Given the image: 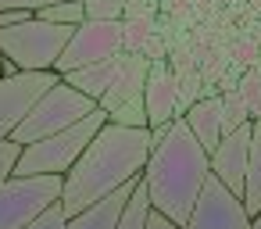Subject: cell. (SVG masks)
Segmentation results:
<instances>
[{
	"mask_svg": "<svg viewBox=\"0 0 261 229\" xmlns=\"http://www.w3.org/2000/svg\"><path fill=\"white\" fill-rule=\"evenodd\" d=\"M186 229H254V218L247 215L243 200L211 175Z\"/></svg>",
	"mask_w": 261,
	"mask_h": 229,
	"instance_id": "obj_9",
	"label": "cell"
},
{
	"mask_svg": "<svg viewBox=\"0 0 261 229\" xmlns=\"http://www.w3.org/2000/svg\"><path fill=\"white\" fill-rule=\"evenodd\" d=\"M36 18H43V22H50V26L79 29V26L86 22V4H83V0H65V4H50V8H43Z\"/></svg>",
	"mask_w": 261,
	"mask_h": 229,
	"instance_id": "obj_17",
	"label": "cell"
},
{
	"mask_svg": "<svg viewBox=\"0 0 261 229\" xmlns=\"http://www.w3.org/2000/svg\"><path fill=\"white\" fill-rule=\"evenodd\" d=\"M154 150L150 129H122V125H104L86 154L75 161V168L65 175V193H61V211L68 218L90 211L93 204L108 200L111 193L133 186L143 179L147 161Z\"/></svg>",
	"mask_w": 261,
	"mask_h": 229,
	"instance_id": "obj_1",
	"label": "cell"
},
{
	"mask_svg": "<svg viewBox=\"0 0 261 229\" xmlns=\"http://www.w3.org/2000/svg\"><path fill=\"white\" fill-rule=\"evenodd\" d=\"M147 229H179V225H172L168 218H161V215H154V211H150V222H147Z\"/></svg>",
	"mask_w": 261,
	"mask_h": 229,
	"instance_id": "obj_27",
	"label": "cell"
},
{
	"mask_svg": "<svg viewBox=\"0 0 261 229\" xmlns=\"http://www.w3.org/2000/svg\"><path fill=\"white\" fill-rule=\"evenodd\" d=\"M118 54H125V22H90L86 18L72 33V40H68V47H65L54 72L68 75V72L100 65L108 58H118Z\"/></svg>",
	"mask_w": 261,
	"mask_h": 229,
	"instance_id": "obj_7",
	"label": "cell"
},
{
	"mask_svg": "<svg viewBox=\"0 0 261 229\" xmlns=\"http://www.w3.org/2000/svg\"><path fill=\"white\" fill-rule=\"evenodd\" d=\"M143 104H147V125L150 129L172 125L179 118V79H175V72H172L168 61H154L150 65Z\"/></svg>",
	"mask_w": 261,
	"mask_h": 229,
	"instance_id": "obj_11",
	"label": "cell"
},
{
	"mask_svg": "<svg viewBox=\"0 0 261 229\" xmlns=\"http://www.w3.org/2000/svg\"><path fill=\"white\" fill-rule=\"evenodd\" d=\"M182 118H186L190 133L197 136V143H200L207 154H215L218 143L225 140V108H222V97H204V100H197Z\"/></svg>",
	"mask_w": 261,
	"mask_h": 229,
	"instance_id": "obj_13",
	"label": "cell"
},
{
	"mask_svg": "<svg viewBox=\"0 0 261 229\" xmlns=\"http://www.w3.org/2000/svg\"><path fill=\"white\" fill-rule=\"evenodd\" d=\"M65 225H68V215L61 211V204H54V208H50L36 225H29V229H65Z\"/></svg>",
	"mask_w": 261,
	"mask_h": 229,
	"instance_id": "obj_26",
	"label": "cell"
},
{
	"mask_svg": "<svg viewBox=\"0 0 261 229\" xmlns=\"http://www.w3.org/2000/svg\"><path fill=\"white\" fill-rule=\"evenodd\" d=\"M61 83L58 72H18L11 79H0V140H11L25 115Z\"/></svg>",
	"mask_w": 261,
	"mask_h": 229,
	"instance_id": "obj_8",
	"label": "cell"
},
{
	"mask_svg": "<svg viewBox=\"0 0 261 229\" xmlns=\"http://www.w3.org/2000/svg\"><path fill=\"white\" fill-rule=\"evenodd\" d=\"M158 0H129L125 8V18H158Z\"/></svg>",
	"mask_w": 261,
	"mask_h": 229,
	"instance_id": "obj_25",
	"label": "cell"
},
{
	"mask_svg": "<svg viewBox=\"0 0 261 229\" xmlns=\"http://www.w3.org/2000/svg\"><path fill=\"white\" fill-rule=\"evenodd\" d=\"M254 229H261V215H257V218H254Z\"/></svg>",
	"mask_w": 261,
	"mask_h": 229,
	"instance_id": "obj_28",
	"label": "cell"
},
{
	"mask_svg": "<svg viewBox=\"0 0 261 229\" xmlns=\"http://www.w3.org/2000/svg\"><path fill=\"white\" fill-rule=\"evenodd\" d=\"M25 147L15 143V140H0V186H4L8 179L18 175V161H22Z\"/></svg>",
	"mask_w": 261,
	"mask_h": 229,
	"instance_id": "obj_23",
	"label": "cell"
},
{
	"mask_svg": "<svg viewBox=\"0 0 261 229\" xmlns=\"http://www.w3.org/2000/svg\"><path fill=\"white\" fill-rule=\"evenodd\" d=\"M104 125H108V111L97 108L79 125L65 129L58 136H50V140H40V143L25 147V154L18 161V175H68Z\"/></svg>",
	"mask_w": 261,
	"mask_h": 229,
	"instance_id": "obj_4",
	"label": "cell"
},
{
	"mask_svg": "<svg viewBox=\"0 0 261 229\" xmlns=\"http://www.w3.org/2000/svg\"><path fill=\"white\" fill-rule=\"evenodd\" d=\"M250 140H254V122L243 125V129H236V133H229V136L218 143V150L211 154V175H215L225 190H232L240 200H243L247 168H250Z\"/></svg>",
	"mask_w": 261,
	"mask_h": 229,
	"instance_id": "obj_10",
	"label": "cell"
},
{
	"mask_svg": "<svg viewBox=\"0 0 261 229\" xmlns=\"http://www.w3.org/2000/svg\"><path fill=\"white\" fill-rule=\"evenodd\" d=\"M150 65L154 61H147L143 54H125L111 90L100 100V111L111 115V111H118V108H125L133 100H143V90H147V79H150Z\"/></svg>",
	"mask_w": 261,
	"mask_h": 229,
	"instance_id": "obj_12",
	"label": "cell"
},
{
	"mask_svg": "<svg viewBox=\"0 0 261 229\" xmlns=\"http://www.w3.org/2000/svg\"><path fill=\"white\" fill-rule=\"evenodd\" d=\"M65 175H15L0 186V229H29L61 204Z\"/></svg>",
	"mask_w": 261,
	"mask_h": 229,
	"instance_id": "obj_6",
	"label": "cell"
},
{
	"mask_svg": "<svg viewBox=\"0 0 261 229\" xmlns=\"http://www.w3.org/2000/svg\"><path fill=\"white\" fill-rule=\"evenodd\" d=\"M136 186H140V183H133V186H125V190L111 193L108 200L93 204L90 211H83V215L68 218V225H65V229H118V225H122V215H125V208H129V197H133V190H136Z\"/></svg>",
	"mask_w": 261,
	"mask_h": 229,
	"instance_id": "obj_15",
	"label": "cell"
},
{
	"mask_svg": "<svg viewBox=\"0 0 261 229\" xmlns=\"http://www.w3.org/2000/svg\"><path fill=\"white\" fill-rule=\"evenodd\" d=\"M75 29L50 26L43 18H29L22 26L0 29V54L18 65V72H54Z\"/></svg>",
	"mask_w": 261,
	"mask_h": 229,
	"instance_id": "obj_3",
	"label": "cell"
},
{
	"mask_svg": "<svg viewBox=\"0 0 261 229\" xmlns=\"http://www.w3.org/2000/svg\"><path fill=\"white\" fill-rule=\"evenodd\" d=\"M222 108H225V136L250 125V108L240 90H222Z\"/></svg>",
	"mask_w": 261,
	"mask_h": 229,
	"instance_id": "obj_18",
	"label": "cell"
},
{
	"mask_svg": "<svg viewBox=\"0 0 261 229\" xmlns=\"http://www.w3.org/2000/svg\"><path fill=\"white\" fill-rule=\"evenodd\" d=\"M243 208L250 218L261 215V122H254V140H250V168H247V186H243Z\"/></svg>",
	"mask_w": 261,
	"mask_h": 229,
	"instance_id": "obj_16",
	"label": "cell"
},
{
	"mask_svg": "<svg viewBox=\"0 0 261 229\" xmlns=\"http://www.w3.org/2000/svg\"><path fill=\"white\" fill-rule=\"evenodd\" d=\"M97 111V104L90 100V97H83L79 90H72L65 79L50 90V93H43L40 97V104L25 115V122L15 129V143H22V147H33V143H40V140H50V136H58V133H65V129H72V125H79L86 115H93Z\"/></svg>",
	"mask_w": 261,
	"mask_h": 229,
	"instance_id": "obj_5",
	"label": "cell"
},
{
	"mask_svg": "<svg viewBox=\"0 0 261 229\" xmlns=\"http://www.w3.org/2000/svg\"><path fill=\"white\" fill-rule=\"evenodd\" d=\"M90 22H125L129 0H83Z\"/></svg>",
	"mask_w": 261,
	"mask_h": 229,
	"instance_id": "obj_22",
	"label": "cell"
},
{
	"mask_svg": "<svg viewBox=\"0 0 261 229\" xmlns=\"http://www.w3.org/2000/svg\"><path fill=\"white\" fill-rule=\"evenodd\" d=\"M236 90L243 93V100H247V108H250V122H261V65L247 68V72L240 75V86H236Z\"/></svg>",
	"mask_w": 261,
	"mask_h": 229,
	"instance_id": "obj_20",
	"label": "cell"
},
{
	"mask_svg": "<svg viewBox=\"0 0 261 229\" xmlns=\"http://www.w3.org/2000/svg\"><path fill=\"white\" fill-rule=\"evenodd\" d=\"M207 179H211V154L197 143L186 118H175L168 140H161L150 150V161L143 172L150 211L168 218L172 225L186 229Z\"/></svg>",
	"mask_w": 261,
	"mask_h": 229,
	"instance_id": "obj_2",
	"label": "cell"
},
{
	"mask_svg": "<svg viewBox=\"0 0 261 229\" xmlns=\"http://www.w3.org/2000/svg\"><path fill=\"white\" fill-rule=\"evenodd\" d=\"M161 15L158 18H125V54H140L143 43L158 33Z\"/></svg>",
	"mask_w": 261,
	"mask_h": 229,
	"instance_id": "obj_19",
	"label": "cell"
},
{
	"mask_svg": "<svg viewBox=\"0 0 261 229\" xmlns=\"http://www.w3.org/2000/svg\"><path fill=\"white\" fill-rule=\"evenodd\" d=\"M50 4H65V0H0V11H33V15H40Z\"/></svg>",
	"mask_w": 261,
	"mask_h": 229,
	"instance_id": "obj_24",
	"label": "cell"
},
{
	"mask_svg": "<svg viewBox=\"0 0 261 229\" xmlns=\"http://www.w3.org/2000/svg\"><path fill=\"white\" fill-rule=\"evenodd\" d=\"M122 58H125V54L108 58V61H100V65H90V68H79V72H68V75H61V79L100 108L104 93L111 90V83H115V75H118V68H122Z\"/></svg>",
	"mask_w": 261,
	"mask_h": 229,
	"instance_id": "obj_14",
	"label": "cell"
},
{
	"mask_svg": "<svg viewBox=\"0 0 261 229\" xmlns=\"http://www.w3.org/2000/svg\"><path fill=\"white\" fill-rule=\"evenodd\" d=\"M175 79H179V118H182L197 100H204V75L200 72H182Z\"/></svg>",
	"mask_w": 261,
	"mask_h": 229,
	"instance_id": "obj_21",
	"label": "cell"
}]
</instances>
